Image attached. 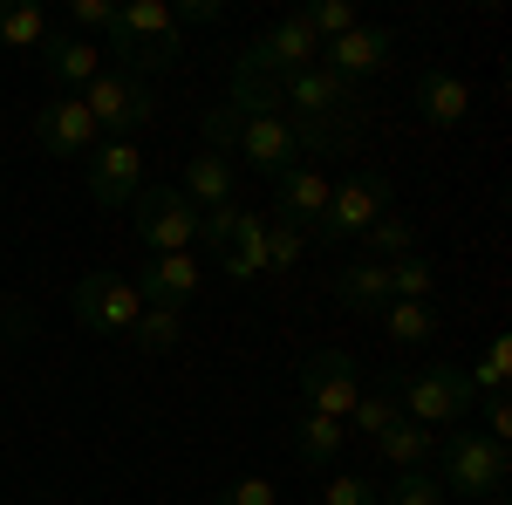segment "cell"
I'll return each instance as SVG.
<instances>
[{
	"instance_id": "19",
	"label": "cell",
	"mask_w": 512,
	"mask_h": 505,
	"mask_svg": "<svg viewBox=\"0 0 512 505\" xmlns=\"http://www.w3.org/2000/svg\"><path fill=\"white\" fill-rule=\"evenodd\" d=\"M335 301L349 314H383L390 308V267L383 260H355V267L335 273Z\"/></svg>"
},
{
	"instance_id": "31",
	"label": "cell",
	"mask_w": 512,
	"mask_h": 505,
	"mask_svg": "<svg viewBox=\"0 0 512 505\" xmlns=\"http://www.w3.org/2000/svg\"><path fill=\"white\" fill-rule=\"evenodd\" d=\"M506 369H512V342H506V335H492L485 355H478V369H465V376H472L478 396H499V389H506Z\"/></svg>"
},
{
	"instance_id": "4",
	"label": "cell",
	"mask_w": 512,
	"mask_h": 505,
	"mask_svg": "<svg viewBox=\"0 0 512 505\" xmlns=\"http://www.w3.org/2000/svg\"><path fill=\"white\" fill-rule=\"evenodd\" d=\"M82 110L96 123V137H130L151 123V82L144 76H123V69H103V76L82 89Z\"/></svg>"
},
{
	"instance_id": "3",
	"label": "cell",
	"mask_w": 512,
	"mask_h": 505,
	"mask_svg": "<svg viewBox=\"0 0 512 505\" xmlns=\"http://www.w3.org/2000/svg\"><path fill=\"white\" fill-rule=\"evenodd\" d=\"M512 478V451L506 444H492L485 430H458V437H444V492H465V499H499Z\"/></svg>"
},
{
	"instance_id": "39",
	"label": "cell",
	"mask_w": 512,
	"mask_h": 505,
	"mask_svg": "<svg viewBox=\"0 0 512 505\" xmlns=\"http://www.w3.org/2000/svg\"><path fill=\"white\" fill-rule=\"evenodd\" d=\"M219 505H274V485L267 478H239V485L219 492Z\"/></svg>"
},
{
	"instance_id": "32",
	"label": "cell",
	"mask_w": 512,
	"mask_h": 505,
	"mask_svg": "<svg viewBox=\"0 0 512 505\" xmlns=\"http://www.w3.org/2000/svg\"><path fill=\"white\" fill-rule=\"evenodd\" d=\"M301 253H308V233H301V226H287V219H267V273L301 267Z\"/></svg>"
},
{
	"instance_id": "22",
	"label": "cell",
	"mask_w": 512,
	"mask_h": 505,
	"mask_svg": "<svg viewBox=\"0 0 512 505\" xmlns=\"http://www.w3.org/2000/svg\"><path fill=\"white\" fill-rule=\"evenodd\" d=\"M349 444V430L335 424V417H315V410H301V424H294V458L308 471H321V465H335V451Z\"/></svg>"
},
{
	"instance_id": "11",
	"label": "cell",
	"mask_w": 512,
	"mask_h": 505,
	"mask_svg": "<svg viewBox=\"0 0 512 505\" xmlns=\"http://www.w3.org/2000/svg\"><path fill=\"white\" fill-rule=\"evenodd\" d=\"M390 48H396L390 28H362V21H355L342 41H328V48H321V69H328V76H342L349 89H362L369 76H383V69H390Z\"/></svg>"
},
{
	"instance_id": "20",
	"label": "cell",
	"mask_w": 512,
	"mask_h": 505,
	"mask_svg": "<svg viewBox=\"0 0 512 505\" xmlns=\"http://www.w3.org/2000/svg\"><path fill=\"white\" fill-rule=\"evenodd\" d=\"M110 35H130V41H164V48H185L178 21H171V0H130L117 7V28Z\"/></svg>"
},
{
	"instance_id": "14",
	"label": "cell",
	"mask_w": 512,
	"mask_h": 505,
	"mask_svg": "<svg viewBox=\"0 0 512 505\" xmlns=\"http://www.w3.org/2000/svg\"><path fill=\"white\" fill-rule=\"evenodd\" d=\"M144 308H185L198 294V253H158L144 260V280H130Z\"/></svg>"
},
{
	"instance_id": "37",
	"label": "cell",
	"mask_w": 512,
	"mask_h": 505,
	"mask_svg": "<svg viewBox=\"0 0 512 505\" xmlns=\"http://www.w3.org/2000/svg\"><path fill=\"white\" fill-rule=\"evenodd\" d=\"M239 110L233 103H219V110H205V151H226V144H239Z\"/></svg>"
},
{
	"instance_id": "24",
	"label": "cell",
	"mask_w": 512,
	"mask_h": 505,
	"mask_svg": "<svg viewBox=\"0 0 512 505\" xmlns=\"http://www.w3.org/2000/svg\"><path fill=\"white\" fill-rule=\"evenodd\" d=\"M376 451H383L396 471H424V458L437 451V437L424 424H410V417H403V424H390L383 437H376Z\"/></svg>"
},
{
	"instance_id": "10",
	"label": "cell",
	"mask_w": 512,
	"mask_h": 505,
	"mask_svg": "<svg viewBox=\"0 0 512 505\" xmlns=\"http://www.w3.org/2000/svg\"><path fill=\"white\" fill-rule=\"evenodd\" d=\"M35 144L48 157H89L103 137H96V123L82 110V96H48L35 110Z\"/></svg>"
},
{
	"instance_id": "41",
	"label": "cell",
	"mask_w": 512,
	"mask_h": 505,
	"mask_svg": "<svg viewBox=\"0 0 512 505\" xmlns=\"http://www.w3.org/2000/svg\"><path fill=\"white\" fill-rule=\"evenodd\" d=\"M492 505H506V499H492Z\"/></svg>"
},
{
	"instance_id": "27",
	"label": "cell",
	"mask_w": 512,
	"mask_h": 505,
	"mask_svg": "<svg viewBox=\"0 0 512 505\" xmlns=\"http://www.w3.org/2000/svg\"><path fill=\"white\" fill-rule=\"evenodd\" d=\"M376 321H383V335H390V342H403V349H410V342H431V335H437L431 301H390Z\"/></svg>"
},
{
	"instance_id": "6",
	"label": "cell",
	"mask_w": 512,
	"mask_h": 505,
	"mask_svg": "<svg viewBox=\"0 0 512 505\" xmlns=\"http://www.w3.org/2000/svg\"><path fill=\"white\" fill-rule=\"evenodd\" d=\"M383 212H390V178L383 171H349V178H335L315 239H362Z\"/></svg>"
},
{
	"instance_id": "25",
	"label": "cell",
	"mask_w": 512,
	"mask_h": 505,
	"mask_svg": "<svg viewBox=\"0 0 512 505\" xmlns=\"http://www.w3.org/2000/svg\"><path fill=\"white\" fill-rule=\"evenodd\" d=\"M123 342H137L144 355L178 349V342H185V308H144V314H137V328H130Z\"/></svg>"
},
{
	"instance_id": "17",
	"label": "cell",
	"mask_w": 512,
	"mask_h": 505,
	"mask_svg": "<svg viewBox=\"0 0 512 505\" xmlns=\"http://www.w3.org/2000/svg\"><path fill=\"white\" fill-rule=\"evenodd\" d=\"M417 110H424L431 123H444V130L465 123L472 117V82L451 76V69H424V76H417Z\"/></svg>"
},
{
	"instance_id": "23",
	"label": "cell",
	"mask_w": 512,
	"mask_h": 505,
	"mask_svg": "<svg viewBox=\"0 0 512 505\" xmlns=\"http://www.w3.org/2000/svg\"><path fill=\"white\" fill-rule=\"evenodd\" d=\"M390 424H403V410H396V376H383L376 389H362V403L349 410V424H342V430H355V437H369V444H376Z\"/></svg>"
},
{
	"instance_id": "26",
	"label": "cell",
	"mask_w": 512,
	"mask_h": 505,
	"mask_svg": "<svg viewBox=\"0 0 512 505\" xmlns=\"http://www.w3.org/2000/svg\"><path fill=\"white\" fill-rule=\"evenodd\" d=\"M226 103H233L239 117H280V82L274 76H253V69H239V62H233V89H226Z\"/></svg>"
},
{
	"instance_id": "21",
	"label": "cell",
	"mask_w": 512,
	"mask_h": 505,
	"mask_svg": "<svg viewBox=\"0 0 512 505\" xmlns=\"http://www.w3.org/2000/svg\"><path fill=\"white\" fill-rule=\"evenodd\" d=\"M55 35L48 28V14H41L35 0H0V48H14V55H41V41Z\"/></svg>"
},
{
	"instance_id": "8",
	"label": "cell",
	"mask_w": 512,
	"mask_h": 505,
	"mask_svg": "<svg viewBox=\"0 0 512 505\" xmlns=\"http://www.w3.org/2000/svg\"><path fill=\"white\" fill-rule=\"evenodd\" d=\"M82 178H89V198L103 205V212H123L130 198L144 192V151L130 144V137H103L89 164H82Z\"/></svg>"
},
{
	"instance_id": "16",
	"label": "cell",
	"mask_w": 512,
	"mask_h": 505,
	"mask_svg": "<svg viewBox=\"0 0 512 505\" xmlns=\"http://www.w3.org/2000/svg\"><path fill=\"white\" fill-rule=\"evenodd\" d=\"M41 62H48V76L62 82V96H82L89 82L103 76V48L82 35H48L41 41Z\"/></svg>"
},
{
	"instance_id": "33",
	"label": "cell",
	"mask_w": 512,
	"mask_h": 505,
	"mask_svg": "<svg viewBox=\"0 0 512 505\" xmlns=\"http://www.w3.org/2000/svg\"><path fill=\"white\" fill-rule=\"evenodd\" d=\"M383 505H451V492L437 485L431 471H396V485L383 492Z\"/></svg>"
},
{
	"instance_id": "36",
	"label": "cell",
	"mask_w": 512,
	"mask_h": 505,
	"mask_svg": "<svg viewBox=\"0 0 512 505\" xmlns=\"http://www.w3.org/2000/svg\"><path fill=\"white\" fill-rule=\"evenodd\" d=\"M321 505H383V492L369 485V478H328V492H321Z\"/></svg>"
},
{
	"instance_id": "15",
	"label": "cell",
	"mask_w": 512,
	"mask_h": 505,
	"mask_svg": "<svg viewBox=\"0 0 512 505\" xmlns=\"http://www.w3.org/2000/svg\"><path fill=\"white\" fill-rule=\"evenodd\" d=\"M178 192L192 198V212H219V205H233V192H239V164L226 151H205V144H198Z\"/></svg>"
},
{
	"instance_id": "9",
	"label": "cell",
	"mask_w": 512,
	"mask_h": 505,
	"mask_svg": "<svg viewBox=\"0 0 512 505\" xmlns=\"http://www.w3.org/2000/svg\"><path fill=\"white\" fill-rule=\"evenodd\" d=\"M321 62V41L308 35V21L301 14H287V21H274L267 35L253 41L246 55H239V69H253V76H294V69H315Z\"/></svg>"
},
{
	"instance_id": "7",
	"label": "cell",
	"mask_w": 512,
	"mask_h": 505,
	"mask_svg": "<svg viewBox=\"0 0 512 505\" xmlns=\"http://www.w3.org/2000/svg\"><path fill=\"white\" fill-rule=\"evenodd\" d=\"M355 403H362V376H355V362L342 349H315L308 362H301V410L349 424Z\"/></svg>"
},
{
	"instance_id": "30",
	"label": "cell",
	"mask_w": 512,
	"mask_h": 505,
	"mask_svg": "<svg viewBox=\"0 0 512 505\" xmlns=\"http://www.w3.org/2000/svg\"><path fill=\"white\" fill-rule=\"evenodd\" d=\"M301 21H308V35L328 48V41H342L355 28V7H349V0H308V7H301Z\"/></svg>"
},
{
	"instance_id": "29",
	"label": "cell",
	"mask_w": 512,
	"mask_h": 505,
	"mask_svg": "<svg viewBox=\"0 0 512 505\" xmlns=\"http://www.w3.org/2000/svg\"><path fill=\"white\" fill-rule=\"evenodd\" d=\"M431 287H437V267L424 260V253L390 260V301H431Z\"/></svg>"
},
{
	"instance_id": "2",
	"label": "cell",
	"mask_w": 512,
	"mask_h": 505,
	"mask_svg": "<svg viewBox=\"0 0 512 505\" xmlns=\"http://www.w3.org/2000/svg\"><path fill=\"white\" fill-rule=\"evenodd\" d=\"M130 226H137L144 260H158V253H192L198 246V212L178 185H144V192L130 198Z\"/></svg>"
},
{
	"instance_id": "38",
	"label": "cell",
	"mask_w": 512,
	"mask_h": 505,
	"mask_svg": "<svg viewBox=\"0 0 512 505\" xmlns=\"http://www.w3.org/2000/svg\"><path fill=\"white\" fill-rule=\"evenodd\" d=\"M219 14H226L219 0H171V21H178V35H185V28H212Z\"/></svg>"
},
{
	"instance_id": "12",
	"label": "cell",
	"mask_w": 512,
	"mask_h": 505,
	"mask_svg": "<svg viewBox=\"0 0 512 505\" xmlns=\"http://www.w3.org/2000/svg\"><path fill=\"white\" fill-rule=\"evenodd\" d=\"M328 192H335V178L321 164H294V171L274 178V219H287V226H301V233L315 239L321 212H328Z\"/></svg>"
},
{
	"instance_id": "28",
	"label": "cell",
	"mask_w": 512,
	"mask_h": 505,
	"mask_svg": "<svg viewBox=\"0 0 512 505\" xmlns=\"http://www.w3.org/2000/svg\"><path fill=\"white\" fill-rule=\"evenodd\" d=\"M362 239H369V260H383V267L403 260V253H417V226H410V219H396V212H383Z\"/></svg>"
},
{
	"instance_id": "40",
	"label": "cell",
	"mask_w": 512,
	"mask_h": 505,
	"mask_svg": "<svg viewBox=\"0 0 512 505\" xmlns=\"http://www.w3.org/2000/svg\"><path fill=\"white\" fill-rule=\"evenodd\" d=\"M485 437H492V444H506V437H512V403H506V389H499V396H485Z\"/></svg>"
},
{
	"instance_id": "35",
	"label": "cell",
	"mask_w": 512,
	"mask_h": 505,
	"mask_svg": "<svg viewBox=\"0 0 512 505\" xmlns=\"http://www.w3.org/2000/svg\"><path fill=\"white\" fill-rule=\"evenodd\" d=\"M239 212H246V205H219V212H198V246H212V253H219V246H226V239H233V226H239Z\"/></svg>"
},
{
	"instance_id": "1",
	"label": "cell",
	"mask_w": 512,
	"mask_h": 505,
	"mask_svg": "<svg viewBox=\"0 0 512 505\" xmlns=\"http://www.w3.org/2000/svg\"><path fill=\"white\" fill-rule=\"evenodd\" d=\"M472 403H478V389L458 362H431L417 376H396V410L424 430H458L472 417Z\"/></svg>"
},
{
	"instance_id": "34",
	"label": "cell",
	"mask_w": 512,
	"mask_h": 505,
	"mask_svg": "<svg viewBox=\"0 0 512 505\" xmlns=\"http://www.w3.org/2000/svg\"><path fill=\"white\" fill-rule=\"evenodd\" d=\"M69 21H76V35H103L110 41V28H117V0H69Z\"/></svg>"
},
{
	"instance_id": "18",
	"label": "cell",
	"mask_w": 512,
	"mask_h": 505,
	"mask_svg": "<svg viewBox=\"0 0 512 505\" xmlns=\"http://www.w3.org/2000/svg\"><path fill=\"white\" fill-rule=\"evenodd\" d=\"M219 273L226 280H260L267 273V219L260 212H239L233 239L219 246Z\"/></svg>"
},
{
	"instance_id": "13",
	"label": "cell",
	"mask_w": 512,
	"mask_h": 505,
	"mask_svg": "<svg viewBox=\"0 0 512 505\" xmlns=\"http://www.w3.org/2000/svg\"><path fill=\"white\" fill-rule=\"evenodd\" d=\"M239 157H246L253 171H267V178L294 171V164H308V157H301V137H294V123H287V117H246V123H239Z\"/></svg>"
},
{
	"instance_id": "5",
	"label": "cell",
	"mask_w": 512,
	"mask_h": 505,
	"mask_svg": "<svg viewBox=\"0 0 512 505\" xmlns=\"http://www.w3.org/2000/svg\"><path fill=\"white\" fill-rule=\"evenodd\" d=\"M69 314H76V328H89V335H130L137 314H144V301H137V287H130L123 273L96 267V273H82V280H76Z\"/></svg>"
}]
</instances>
